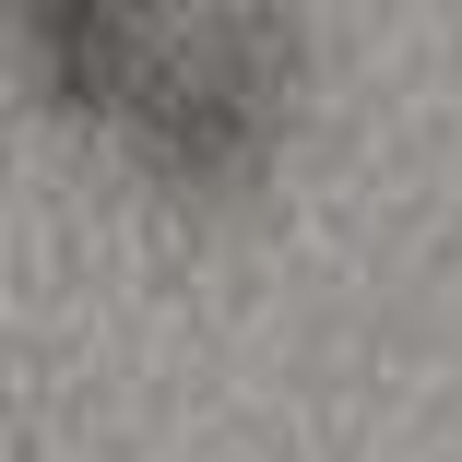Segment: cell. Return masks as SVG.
Returning <instances> with one entry per match:
<instances>
[{
    "instance_id": "1",
    "label": "cell",
    "mask_w": 462,
    "mask_h": 462,
    "mask_svg": "<svg viewBox=\"0 0 462 462\" xmlns=\"http://www.w3.org/2000/svg\"><path fill=\"white\" fill-rule=\"evenodd\" d=\"M297 71L309 36L261 0H214V13H154V48L119 96V154L166 190H237V178L273 166L297 119Z\"/></svg>"
},
{
    "instance_id": "2",
    "label": "cell",
    "mask_w": 462,
    "mask_h": 462,
    "mask_svg": "<svg viewBox=\"0 0 462 462\" xmlns=\"http://www.w3.org/2000/svg\"><path fill=\"white\" fill-rule=\"evenodd\" d=\"M143 48H154V13H131V0H36V13L13 24V60L36 71V96L71 107V119H119Z\"/></svg>"
}]
</instances>
